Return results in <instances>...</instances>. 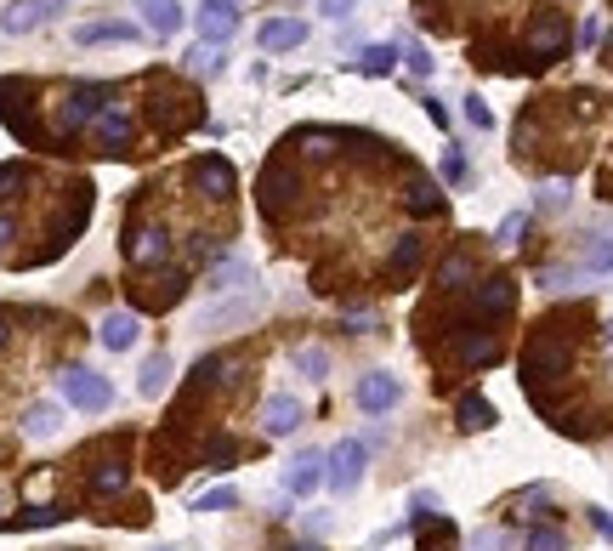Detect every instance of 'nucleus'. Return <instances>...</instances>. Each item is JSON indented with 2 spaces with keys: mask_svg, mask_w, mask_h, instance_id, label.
Instances as JSON below:
<instances>
[{
  "mask_svg": "<svg viewBox=\"0 0 613 551\" xmlns=\"http://www.w3.org/2000/svg\"><path fill=\"white\" fill-rule=\"evenodd\" d=\"M574 370V336L562 330L557 319H545L523 347V381H528V398L545 387V381H562V375Z\"/></svg>",
  "mask_w": 613,
  "mask_h": 551,
  "instance_id": "nucleus-1",
  "label": "nucleus"
},
{
  "mask_svg": "<svg viewBox=\"0 0 613 551\" xmlns=\"http://www.w3.org/2000/svg\"><path fill=\"white\" fill-rule=\"evenodd\" d=\"M108 97H114L108 86H74V91H63V97L52 103V137H57V143H69V137H80L86 125H97V114L108 108Z\"/></svg>",
  "mask_w": 613,
  "mask_h": 551,
  "instance_id": "nucleus-2",
  "label": "nucleus"
},
{
  "mask_svg": "<svg viewBox=\"0 0 613 551\" xmlns=\"http://www.w3.org/2000/svg\"><path fill=\"white\" fill-rule=\"evenodd\" d=\"M568 46H574V29H568L562 12H540V18L528 23V63H534V69L568 57Z\"/></svg>",
  "mask_w": 613,
  "mask_h": 551,
  "instance_id": "nucleus-3",
  "label": "nucleus"
},
{
  "mask_svg": "<svg viewBox=\"0 0 613 551\" xmlns=\"http://www.w3.org/2000/svg\"><path fill=\"white\" fill-rule=\"evenodd\" d=\"M57 387H63V404L86 409V415H103V409L114 404V387H108L97 370H86V364H69V370L57 375Z\"/></svg>",
  "mask_w": 613,
  "mask_h": 551,
  "instance_id": "nucleus-4",
  "label": "nucleus"
},
{
  "mask_svg": "<svg viewBox=\"0 0 613 551\" xmlns=\"http://www.w3.org/2000/svg\"><path fill=\"white\" fill-rule=\"evenodd\" d=\"M296 194H301V177L284 160H273L262 171V194H256V199H262V216H267V222H279V216L296 205Z\"/></svg>",
  "mask_w": 613,
  "mask_h": 551,
  "instance_id": "nucleus-5",
  "label": "nucleus"
},
{
  "mask_svg": "<svg viewBox=\"0 0 613 551\" xmlns=\"http://www.w3.org/2000/svg\"><path fill=\"white\" fill-rule=\"evenodd\" d=\"M511 307H517V285H511L506 273H494V279H477V290H472V313L477 324H489V319H506Z\"/></svg>",
  "mask_w": 613,
  "mask_h": 551,
  "instance_id": "nucleus-6",
  "label": "nucleus"
},
{
  "mask_svg": "<svg viewBox=\"0 0 613 551\" xmlns=\"http://www.w3.org/2000/svg\"><path fill=\"white\" fill-rule=\"evenodd\" d=\"M324 483H330L335 495H352L358 483H364V444L358 438H341L330 449V466H324Z\"/></svg>",
  "mask_w": 613,
  "mask_h": 551,
  "instance_id": "nucleus-7",
  "label": "nucleus"
},
{
  "mask_svg": "<svg viewBox=\"0 0 613 551\" xmlns=\"http://www.w3.org/2000/svg\"><path fill=\"white\" fill-rule=\"evenodd\" d=\"M57 12H69V0H12L6 18H0V29H6V35H29V29H46Z\"/></svg>",
  "mask_w": 613,
  "mask_h": 551,
  "instance_id": "nucleus-8",
  "label": "nucleus"
},
{
  "mask_svg": "<svg viewBox=\"0 0 613 551\" xmlns=\"http://www.w3.org/2000/svg\"><path fill=\"white\" fill-rule=\"evenodd\" d=\"M188 296V267H171V273H159L148 285H137V307L142 313H159V307H176Z\"/></svg>",
  "mask_w": 613,
  "mask_h": 551,
  "instance_id": "nucleus-9",
  "label": "nucleus"
},
{
  "mask_svg": "<svg viewBox=\"0 0 613 551\" xmlns=\"http://www.w3.org/2000/svg\"><path fill=\"white\" fill-rule=\"evenodd\" d=\"M125 262L131 267H159V262H171V233L165 228H137L131 233V245H125Z\"/></svg>",
  "mask_w": 613,
  "mask_h": 551,
  "instance_id": "nucleus-10",
  "label": "nucleus"
},
{
  "mask_svg": "<svg viewBox=\"0 0 613 551\" xmlns=\"http://www.w3.org/2000/svg\"><path fill=\"white\" fill-rule=\"evenodd\" d=\"M188 182H193V188H199L205 199H228V194H233V165L216 160V154H205V160L188 165Z\"/></svg>",
  "mask_w": 613,
  "mask_h": 551,
  "instance_id": "nucleus-11",
  "label": "nucleus"
},
{
  "mask_svg": "<svg viewBox=\"0 0 613 551\" xmlns=\"http://www.w3.org/2000/svg\"><path fill=\"white\" fill-rule=\"evenodd\" d=\"M324 466H330V455H318V449H301L296 461H290V472H284V489L296 500H307L324 483Z\"/></svg>",
  "mask_w": 613,
  "mask_h": 551,
  "instance_id": "nucleus-12",
  "label": "nucleus"
},
{
  "mask_svg": "<svg viewBox=\"0 0 613 551\" xmlns=\"http://www.w3.org/2000/svg\"><path fill=\"white\" fill-rule=\"evenodd\" d=\"M398 375H386V370H375V375H364V381H358V392H352V398H358V409H364V415H386V409L398 404Z\"/></svg>",
  "mask_w": 613,
  "mask_h": 551,
  "instance_id": "nucleus-13",
  "label": "nucleus"
},
{
  "mask_svg": "<svg viewBox=\"0 0 613 551\" xmlns=\"http://www.w3.org/2000/svg\"><path fill=\"white\" fill-rule=\"evenodd\" d=\"M233 29H239V0H205V12H199V35H205V46L233 40Z\"/></svg>",
  "mask_w": 613,
  "mask_h": 551,
  "instance_id": "nucleus-14",
  "label": "nucleus"
},
{
  "mask_svg": "<svg viewBox=\"0 0 613 551\" xmlns=\"http://www.w3.org/2000/svg\"><path fill=\"white\" fill-rule=\"evenodd\" d=\"M455 358L466 364V370H483V364H494L500 358V341H494V330H460L455 336Z\"/></svg>",
  "mask_w": 613,
  "mask_h": 551,
  "instance_id": "nucleus-15",
  "label": "nucleus"
},
{
  "mask_svg": "<svg viewBox=\"0 0 613 551\" xmlns=\"http://www.w3.org/2000/svg\"><path fill=\"white\" fill-rule=\"evenodd\" d=\"M91 131H97L103 154H125V148H131V114H125L120 103H108L103 114H97V125H91Z\"/></svg>",
  "mask_w": 613,
  "mask_h": 551,
  "instance_id": "nucleus-16",
  "label": "nucleus"
},
{
  "mask_svg": "<svg viewBox=\"0 0 613 551\" xmlns=\"http://www.w3.org/2000/svg\"><path fill=\"white\" fill-rule=\"evenodd\" d=\"M301 427V404L290 398V392H273L262 404V432L267 438H290V432Z\"/></svg>",
  "mask_w": 613,
  "mask_h": 551,
  "instance_id": "nucleus-17",
  "label": "nucleus"
},
{
  "mask_svg": "<svg viewBox=\"0 0 613 551\" xmlns=\"http://www.w3.org/2000/svg\"><path fill=\"white\" fill-rule=\"evenodd\" d=\"M137 12H142V29L148 35H176L182 29V0H137Z\"/></svg>",
  "mask_w": 613,
  "mask_h": 551,
  "instance_id": "nucleus-18",
  "label": "nucleus"
},
{
  "mask_svg": "<svg viewBox=\"0 0 613 551\" xmlns=\"http://www.w3.org/2000/svg\"><path fill=\"white\" fill-rule=\"evenodd\" d=\"M137 336H142L137 313H108V319L97 324V341H103L108 353H125V347H137Z\"/></svg>",
  "mask_w": 613,
  "mask_h": 551,
  "instance_id": "nucleus-19",
  "label": "nucleus"
},
{
  "mask_svg": "<svg viewBox=\"0 0 613 551\" xmlns=\"http://www.w3.org/2000/svg\"><path fill=\"white\" fill-rule=\"evenodd\" d=\"M421 256H426V239H421V233H403L398 250H392V262H386V279H392V285H403V279L421 267Z\"/></svg>",
  "mask_w": 613,
  "mask_h": 551,
  "instance_id": "nucleus-20",
  "label": "nucleus"
},
{
  "mask_svg": "<svg viewBox=\"0 0 613 551\" xmlns=\"http://www.w3.org/2000/svg\"><path fill=\"white\" fill-rule=\"evenodd\" d=\"M301 40H307V23H301V18L262 23V52H290V46H301Z\"/></svg>",
  "mask_w": 613,
  "mask_h": 551,
  "instance_id": "nucleus-21",
  "label": "nucleus"
},
{
  "mask_svg": "<svg viewBox=\"0 0 613 551\" xmlns=\"http://www.w3.org/2000/svg\"><path fill=\"white\" fill-rule=\"evenodd\" d=\"M256 307H262V290H250L245 302H222V307H211V313L199 319V330H216V324H245Z\"/></svg>",
  "mask_w": 613,
  "mask_h": 551,
  "instance_id": "nucleus-22",
  "label": "nucleus"
},
{
  "mask_svg": "<svg viewBox=\"0 0 613 551\" xmlns=\"http://www.w3.org/2000/svg\"><path fill=\"white\" fill-rule=\"evenodd\" d=\"M403 205L415 216H438L443 211V194H438V182H426V177H409V188H403Z\"/></svg>",
  "mask_w": 613,
  "mask_h": 551,
  "instance_id": "nucleus-23",
  "label": "nucleus"
},
{
  "mask_svg": "<svg viewBox=\"0 0 613 551\" xmlns=\"http://www.w3.org/2000/svg\"><path fill=\"white\" fill-rule=\"evenodd\" d=\"M455 415H460V427H466V432H489L494 427V404H489V398H477V392H466V398H460Z\"/></svg>",
  "mask_w": 613,
  "mask_h": 551,
  "instance_id": "nucleus-24",
  "label": "nucleus"
},
{
  "mask_svg": "<svg viewBox=\"0 0 613 551\" xmlns=\"http://www.w3.org/2000/svg\"><path fill=\"white\" fill-rule=\"evenodd\" d=\"M91 500H108V495H120L125 489V461H97V472H91Z\"/></svg>",
  "mask_w": 613,
  "mask_h": 551,
  "instance_id": "nucleus-25",
  "label": "nucleus"
},
{
  "mask_svg": "<svg viewBox=\"0 0 613 551\" xmlns=\"http://www.w3.org/2000/svg\"><path fill=\"white\" fill-rule=\"evenodd\" d=\"M137 35H142L137 23H86L74 40H80V46H103V40H125V46H131Z\"/></svg>",
  "mask_w": 613,
  "mask_h": 551,
  "instance_id": "nucleus-26",
  "label": "nucleus"
},
{
  "mask_svg": "<svg viewBox=\"0 0 613 551\" xmlns=\"http://www.w3.org/2000/svg\"><path fill=\"white\" fill-rule=\"evenodd\" d=\"M472 273H477L472 256H466V250H449V256L438 262V285H443V290H460L466 279H472Z\"/></svg>",
  "mask_w": 613,
  "mask_h": 551,
  "instance_id": "nucleus-27",
  "label": "nucleus"
},
{
  "mask_svg": "<svg viewBox=\"0 0 613 551\" xmlns=\"http://www.w3.org/2000/svg\"><path fill=\"white\" fill-rule=\"evenodd\" d=\"M165 387H171V358L154 353L148 364H142V375H137V392H142V398H159Z\"/></svg>",
  "mask_w": 613,
  "mask_h": 551,
  "instance_id": "nucleus-28",
  "label": "nucleus"
},
{
  "mask_svg": "<svg viewBox=\"0 0 613 551\" xmlns=\"http://www.w3.org/2000/svg\"><path fill=\"white\" fill-rule=\"evenodd\" d=\"M239 285H250V267L245 262H222V267H211V296H228V290H239Z\"/></svg>",
  "mask_w": 613,
  "mask_h": 551,
  "instance_id": "nucleus-29",
  "label": "nucleus"
},
{
  "mask_svg": "<svg viewBox=\"0 0 613 551\" xmlns=\"http://www.w3.org/2000/svg\"><path fill=\"white\" fill-rule=\"evenodd\" d=\"M57 427H63V421H57V404H29V415H23V432H29V438H52Z\"/></svg>",
  "mask_w": 613,
  "mask_h": 551,
  "instance_id": "nucleus-30",
  "label": "nucleus"
},
{
  "mask_svg": "<svg viewBox=\"0 0 613 551\" xmlns=\"http://www.w3.org/2000/svg\"><path fill=\"white\" fill-rule=\"evenodd\" d=\"M335 143H341L335 131H301V137H290V148H301L307 160H324V154H335Z\"/></svg>",
  "mask_w": 613,
  "mask_h": 551,
  "instance_id": "nucleus-31",
  "label": "nucleus"
},
{
  "mask_svg": "<svg viewBox=\"0 0 613 551\" xmlns=\"http://www.w3.org/2000/svg\"><path fill=\"white\" fill-rule=\"evenodd\" d=\"M523 551H568V534H562L557 523H540V529H528Z\"/></svg>",
  "mask_w": 613,
  "mask_h": 551,
  "instance_id": "nucleus-32",
  "label": "nucleus"
},
{
  "mask_svg": "<svg viewBox=\"0 0 613 551\" xmlns=\"http://www.w3.org/2000/svg\"><path fill=\"white\" fill-rule=\"evenodd\" d=\"M296 370L307 375V381H324V375H330V353H324V347H296Z\"/></svg>",
  "mask_w": 613,
  "mask_h": 551,
  "instance_id": "nucleus-33",
  "label": "nucleus"
},
{
  "mask_svg": "<svg viewBox=\"0 0 613 551\" xmlns=\"http://www.w3.org/2000/svg\"><path fill=\"white\" fill-rule=\"evenodd\" d=\"M579 267H585V273H613V239H591L585 256H579Z\"/></svg>",
  "mask_w": 613,
  "mask_h": 551,
  "instance_id": "nucleus-34",
  "label": "nucleus"
},
{
  "mask_svg": "<svg viewBox=\"0 0 613 551\" xmlns=\"http://www.w3.org/2000/svg\"><path fill=\"white\" fill-rule=\"evenodd\" d=\"M63 506H29L23 517H12V529H52V523H63Z\"/></svg>",
  "mask_w": 613,
  "mask_h": 551,
  "instance_id": "nucleus-35",
  "label": "nucleus"
},
{
  "mask_svg": "<svg viewBox=\"0 0 613 551\" xmlns=\"http://www.w3.org/2000/svg\"><path fill=\"white\" fill-rule=\"evenodd\" d=\"M358 69L364 74H392L398 69V46H369V52L358 57Z\"/></svg>",
  "mask_w": 613,
  "mask_h": 551,
  "instance_id": "nucleus-36",
  "label": "nucleus"
},
{
  "mask_svg": "<svg viewBox=\"0 0 613 551\" xmlns=\"http://www.w3.org/2000/svg\"><path fill=\"white\" fill-rule=\"evenodd\" d=\"M23 182H29V165H23V160L0 165V205H6V199H18V188H23Z\"/></svg>",
  "mask_w": 613,
  "mask_h": 551,
  "instance_id": "nucleus-37",
  "label": "nucleus"
},
{
  "mask_svg": "<svg viewBox=\"0 0 613 551\" xmlns=\"http://www.w3.org/2000/svg\"><path fill=\"white\" fill-rule=\"evenodd\" d=\"M228 506H239V495H233L228 483H216L211 495H199V500H193V512H228Z\"/></svg>",
  "mask_w": 613,
  "mask_h": 551,
  "instance_id": "nucleus-38",
  "label": "nucleus"
},
{
  "mask_svg": "<svg viewBox=\"0 0 613 551\" xmlns=\"http://www.w3.org/2000/svg\"><path fill=\"white\" fill-rule=\"evenodd\" d=\"M523 228H528V216H523V211H511L506 222H500V233H494V245H500V250L523 245Z\"/></svg>",
  "mask_w": 613,
  "mask_h": 551,
  "instance_id": "nucleus-39",
  "label": "nucleus"
},
{
  "mask_svg": "<svg viewBox=\"0 0 613 551\" xmlns=\"http://www.w3.org/2000/svg\"><path fill=\"white\" fill-rule=\"evenodd\" d=\"M443 182H466V154L460 148H443Z\"/></svg>",
  "mask_w": 613,
  "mask_h": 551,
  "instance_id": "nucleus-40",
  "label": "nucleus"
},
{
  "mask_svg": "<svg viewBox=\"0 0 613 551\" xmlns=\"http://www.w3.org/2000/svg\"><path fill=\"white\" fill-rule=\"evenodd\" d=\"M466 120H472L477 131H489V125H494V114H489V103H483V97H466Z\"/></svg>",
  "mask_w": 613,
  "mask_h": 551,
  "instance_id": "nucleus-41",
  "label": "nucleus"
},
{
  "mask_svg": "<svg viewBox=\"0 0 613 551\" xmlns=\"http://www.w3.org/2000/svg\"><path fill=\"white\" fill-rule=\"evenodd\" d=\"M540 205H545V211H562V205H568V182H545Z\"/></svg>",
  "mask_w": 613,
  "mask_h": 551,
  "instance_id": "nucleus-42",
  "label": "nucleus"
},
{
  "mask_svg": "<svg viewBox=\"0 0 613 551\" xmlns=\"http://www.w3.org/2000/svg\"><path fill=\"white\" fill-rule=\"evenodd\" d=\"M324 6V18H335V23H347L352 12H358V0H318Z\"/></svg>",
  "mask_w": 613,
  "mask_h": 551,
  "instance_id": "nucleus-43",
  "label": "nucleus"
},
{
  "mask_svg": "<svg viewBox=\"0 0 613 551\" xmlns=\"http://www.w3.org/2000/svg\"><path fill=\"white\" fill-rule=\"evenodd\" d=\"M472 551H506V534H500V529H483V534H472Z\"/></svg>",
  "mask_w": 613,
  "mask_h": 551,
  "instance_id": "nucleus-44",
  "label": "nucleus"
},
{
  "mask_svg": "<svg viewBox=\"0 0 613 551\" xmlns=\"http://www.w3.org/2000/svg\"><path fill=\"white\" fill-rule=\"evenodd\" d=\"M403 63H409L415 74H432V57H426L421 46H409V52H403Z\"/></svg>",
  "mask_w": 613,
  "mask_h": 551,
  "instance_id": "nucleus-45",
  "label": "nucleus"
},
{
  "mask_svg": "<svg viewBox=\"0 0 613 551\" xmlns=\"http://www.w3.org/2000/svg\"><path fill=\"white\" fill-rule=\"evenodd\" d=\"M596 40H602V23L585 18V23H579V46H596Z\"/></svg>",
  "mask_w": 613,
  "mask_h": 551,
  "instance_id": "nucleus-46",
  "label": "nucleus"
},
{
  "mask_svg": "<svg viewBox=\"0 0 613 551\" xmlns=\"http://www.w3.org/2000/svg\"><path fill=\"white\" fill-rule=\"evenodd\" d=\"M591 523H596V534H602V540H613V517L602 512V506H591Z\"/></svg>",
  "mask_w": 613,
  "mask_h": 551,
  "instance_id": "nucleus-47",
  "label": "nucleus"
},
{
  "mask_svg": "<svg viewBox=\"0 0 613 551\" xmlns=\"http://www.w3.org/2000/svg\"><path fill=\"white\" fill-rule=\"evenodd\" d=\"M426 114H432V125H449V108H443L438 97H426Z\"/></svg>",
  "mask_w": 613,
  "mask_h": 551,
  "instance_id": "nucleus-48",
  "label": "nucleus"
},
{
  "mask_svg": "<svg viewBox=\"0 0 613 551\" xmlns=\"http://www.w3.org/2000/svg\"><path fill=\"white\" fill-rule=\"evenodd\" d=\"M12 233H18V222H12V216H6V211H0V250H6V245H12Z\"/></svg>",
  "mask_w": 613,
  "mask_h": 551,
  "instance_id": "nucleus-49",
  "label": "nucleus"
},
{
  "mask_svg": "<svg viewBox=\"0 0 613 551\" xmlns=\"http://www.w3.org/2000/svg\"><path fill=\"white\" fill-rule=\"evenodd\" d=\"M6 341H12V313L0 307V347H6Z\"/></svg>",
  "mask_w": 613,
  "mask_h": 551,
  "instance_id": "nucleus-50",
  "label": "nucleus"
},
{
  "mask_svg": "<svg viewBox=\"0 0 613 551\" xmlns=\"http://www.w3.org/2000/svg\"><path fill=\"white\" fill-rule=\"evenodd\" d=\"M602 52H608V63H613V35H608V46H602Z\"/></svg>",
  "mask_w": 613,
  "mask_h": 551,
  "instance_id": "nucleus-51",
  "label": "nucleus"
},
{
  "mask_svg": "<svg viewBox=\"0 0 613 551\" xmlns=\"http://www.w3.org/2000/svg\"><path fill=\"white\" fill-rule=\"evenodd\" d=\"M608 347H613V319H608Z\"/></svg>",
  "mask_w": 613,
  "mask_h": 551,
  "instance_id": "nucleus-52",
  "label": "nucleus"
},
{
  "mask_svg": "<svg viewBox=\"0 0 613 551\" xmlns=\"http://www.w3.org/2000/svg\"><path fill=\"white\" fill-rule=\"evenodd\" d=\"M296 551H318V546H296Z\"/></svg>",
  "mask_w": 613,
  "mask_h": 551,
  "instance_id": "nucleus-53",
  "label": "nucleus"
},
{
  "mask_svg": "<svg viewBox=\"0 0 613 551\" xmlns=\"http://www.w3.org/2000/svg\"><path fill=\"white\" fill-rule=\"evenodd\" d=\"M159 551H171V546H159Z\"/></svg>",
  "mask_w": 613,
  "mask_h": 551,
  "instance_id": "nucleus-54",
  "label": "nucleus"
}]
</instances>
